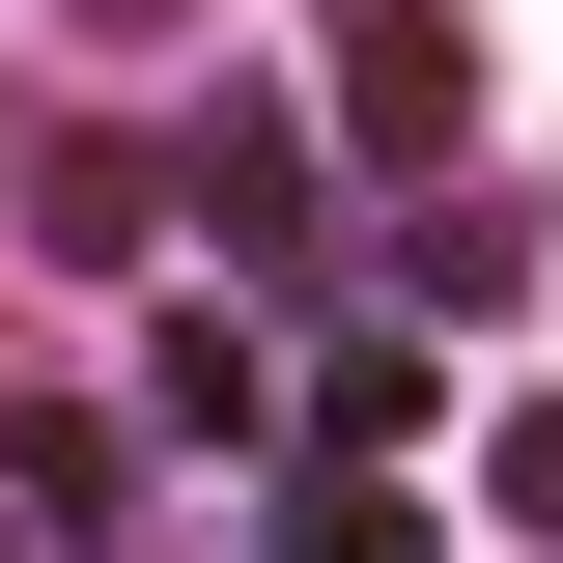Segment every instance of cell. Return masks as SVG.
Here are the masks:
<instances>
[{"instance_id": "9c48e42d", "label": "cell", "mask_w": 563, "mask_h": 563, "mask_svg": "<svg viewBox=\"0 0 563 563\" xmlns=\"http://www.w3.org/2000/svg\"><path fill=\"white\" fill-rule=\"evenodd\" d=\"M0 563H29V507H0Z\"/></svg>"}, {"instance_id": "ba28073f", "label": "cell", "mask_w": 563, "mask_h": 563, "mask_svg": "<svg viewBox=\"0 0 563 563\" xmlns=\"http://www.w3.org/2000/svg\"><path fill=\"white\" fill-rule=\"evenodd\" d=\"M113 29H169V0H113Z\"/></svg>"}, {"instance_id": "5b68a950", "label": "cell", "mask_w": 563, "mask_h": 563, "mask_svg": "<svg viewBox=\"0 0 563 563\" xmlns=\"http://www.w3.org/2000/svg\"><path fill=\"white\" fill-rule=\"evenodd\" d=\"M141 395H169V422H225V451H254V395H282V366H254V310H169V339H141Z\"/></svg>"}, {"instance_id": "277c9868", "label": "cell", "mask_w": 563, "mask_h": 563, "mask_svg": "<svg viewBox=\"0 0 563 563\" xmlns=\"http://www.w3.org/2000/svg\"><path fill=\"white\" fill-rule=\"evenodd\" d=\"M113 479H141L113 422H0V507H29V536H113Z\"/></svg>"}, {"instance_id": "30bf717a", "label": "cell", "mask_w": 563, "mask_h": 563, "mask_svg": "<svg viewBox=\"0 0 563 563\" xmlns=\"http://www.w3.org/2000/svg\"><path fill=\"white\" fill-rule=\"evenodd\" d=\"M0 141H29V113H0Z\"/></svg>"}, {"instance_id": "52a82bcc", "label": "cell", "mask_w": 563, "mask_h": 563, "mask_svg": "<svg viewBox=\"0 0 563 563\" xmlns=\"http://www.w3.org/2000/svg\"><path fill=\"white\" fill-rule=\"evenodd\" d=\"M479 479H507V536H563V395H536V422H479Z\"/></svg>"}, {"instance_id": "6da1fadb", "label": "cell", "mask_w": 563, "mask_h": 563, "mask_svg": "<svg viewBox=\"0 0 563 563\" xmlns=\"http://www.w3.org/2000/svg\"><path fill=\"white\" fill-rule=\"evenodd\" d=\"M169 225H198V198H169L141 141H29V254H57V282H141Z\"/></svg>"}, {"instance_id": "3957f363", "label": "cell", "mask_w": 563, "mask_h": 563, "mask_svg": "<svg viewBox=\"0 0 563 563\" xmlns=\"http://www.w3.org/2000/svg\"><path fill=\"white\" fill-rule=\"evenodd\" d=\"M169 198H198L225 254H310V113H254V85H225V113L169 141Z\"/></svg>"}, {"instance_id": "8992f818", "label": "cell", "mask_w": 563, "mask_h": 563, "mask_svg": "<svg viewBox=\"0 0 563 563\" xmlns=\"http://www.w3.org/2000/svg\"><path fill=\"white\" fill-rule=\"evenodd\" d=\"M254 563H422V479H282Z\"/></svg>"}, {"instance_id": "7a4b0ae2", "label": "cell", "mask_w": 563, "mask_h": 563, "mask_svg": "<svg viewBox=\"0 0 563 563\" xmlns=\"http://www.w3.org/2000/svg\"><path fill=\"white\" fill-rule=\"evenodd\" d=\"M339 141L366 169H451V0H339Z\"/></svg>"}]
</instances>
